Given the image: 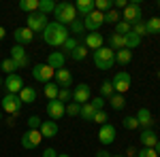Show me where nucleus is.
I'll return each mask as SVG.
<instances>
[{"instance_id":"obj_23","label":"nucleus","mask_w":160,"mask_h":157,"mask_svg":"<svg viewBox=\"0 0 160 157\" xmlns=\"http://www.w3.org/2000/svg\"><path fill=\"white\" fill-rule=\"evenodd\" d=\"M139 140H141V145H143V146L154 149L160 138L156 136V132H154V130H143V132H141V136H139Z\"/></svg>"},{"instance_id":"obj_57","label":"nucleus","mask_w":160,"mask_h":157,"mask_svg":"<svg viewBox=\"0 0 160 157\" xmlns=\"http://www.w3.org/2000/svg\"><path fill=\"white\" fill-rule=\"evenodd\" d=\"M111 157H122V155H111Z\"/></svg>"},{"instance_id":"obj_4","label":"nucleus","mask_w":160,"mask_h":157,"mask_svg":"<svg viewBox=\"0 0 160 157\" xmlns=\"http://www.w3.org/2000/svg\"><path fill=\"white\" fill-rule=\"evenodd\" d=\"M47 24H49V17L47 15H43V13H30L28 17H26V28L28 30H32L34 34L37 32H43L45 28H47Z\"/></svg>"},{"instance_id":"obj_51","label":"nucleus","mask_w":160,"mask_h":157,"mask_svg":"<svg viewBox=\"0 0 160 157\" xmlns=\"http://www.w3.org/2000/svg\"><path fill=\"white\" fill-rule=\"evenodd\" d=\"M43 157H58V151H56V149H45V151H43Z\"/></svg>"},{"instance_id":"obj_32","label":"nucleus","mask_w":160,"mask_h":157,"mask_svg":"<svg viewBox=\"0 0 160 157\" xmlns=\"http://www.w3.org/2000/svg\"><path fill=\"white\" fill-rule=\"evenodd\" d=\"M43 91H45V96H47V100H58V94H60V87H58V83H47Z\"/></svg>"},{"instance_id":"obj_24","label":"nucleus","mask_w":160,"mask_h":157,"mask_svg":"<svg viewBox=\"0 0 160 157\" xmlns=\"http://www.w3.org/2000/svg\"><path fill=\"white\" fill-rule=\"evenodd\" d=\"M90 51H96V49L102 47V34L98 32H92V34H86V43H83Z\"/></svg>"},{"instance_id":"obj_33","label":"nucleus","mask_w":160,"mask_h":157,"mask_svg":"<svg viewBox=\"0 0 160 157\" xmlns=\"http://www.w3.org/2000/svg\"><path fill=\"white\" fill-rule=\"evenodd\" d=\"M109 49H113V51H120V49H124V36H120V34H111L109 36Z\"/></svg>"},{"instance_id":"obj_36","label":"nucleus","mask_w":160,"mask_h":157,"mask_svg":"<svg viewBox=\"0 0 160 157\" xmlns=\"http://www.w3.org/2000/svg\"><path fill=\"white\" fill-rule=\"evenodd\" d=\"M113 94H115V89H113V83H111V81H102V85H100V98L109 100Z\"/></svg>"},{"instance_id":"obj_6","label":"nucleus","mask_w":160,"mask_h":157,"mask_svg":"<svg viewBox=\"0 0 160 157\" xmlns=\"http://www.w3.org/2000/svg\"><path fill=\"white\" fill-rule=\"evenodd\" d=\"M22 106H24L22 100H19V96H15V94H7V96L0 100V109L11 113V115H17L22 110Z\"/></svg>"},{"instance_id":"obj_52","label":"nucleus","mask_w":160,"mask_h":157,"mask_svg":"<svg viewBox=\"0 0 160 157\" xmlns=\"http://www.w3.org/2000/svg\"><path fill=\"white\" fill-rule=\"evenodd\" d=\"M96 157H111V153H109V151H105V149H100L98 153H96Z\"/></svg>"},{"instance_id":"obj_21","label":"nucleus","mask_w":160,"mask_h":157,"mask_svg":"<svg viewBox=\"0 0 160 157\" xmlns=\"http://www.w3.org/2000/svg\"><path fill=\"white\" fill-rule=\"evenodd\" d=\"M47 64H49L53 70H60V68H64V64H66V55L62 51H51L49 58H47Z\"/></svg>"},{"instance_id":"obj_53","label":"nucleus","mask_w":160,"mask_h":157,"mask_svg":"<svg viewBox=\"0 0 160 157\" xmlns=\"http://www.w3.org/2000/svg\"><path fill=\"white\" fill-rule=\"evenodd\" d=\"M4 36H7V30H4V28L0 25V40H4Z\"/></svg>"},{"instance_id":"obj_22","label":"nucleus","mask_w":160,"mask_h":157,"mask_svg":"<svg viewBox=\"0 0 160 157\" xmlns=\"http://www.w3.org/2000/svg\"><path fill=\"white\" fill-rule=\"evenodd\" d=\"M17 96H19V100H22V104H34V102H37V89L30 87V85H24L22 91H19Z\"/></svg>"},{"instance_id":"obj_34","label":"nucleus","mask_w":160,"mask_h":157,"mask_svg":"<svg viewBox=\"0 0 160 157\" xmlns=\"http://www.w3.org/2000/svg\"><path fill=\"white\" fill-rule=\"evenodd\" d=\"M53 9H56V2L53 0H38V13L49 15V13H53Z\"/></svg>"},{"instance_id":"obj_54","label":"nucleus","mask_w":160,"mask_h":157,"mask_svg":"<svg viewBox=\"0 0 160 157\" xmlns=\"http://www.w3.org/2000/svg\"><path fill=\"white\" fill-rule=\"evenodd\" d=\"M154 151H156V153H158V157H160V140L156 142V146H154Z\"/></svg>"},{"instance_id":"obj_27","label":"nucleus","mask_w":160,"mask_h":157,"mask_svg":"<svg viewBox=\"0 0 160 157\" xmlns=\"http://www.w3.org/2000/svg\"><path fill=\"white\" fill-rule=\"evenodd\" d=\"M145 30H148V36L152 34H160V17H149L145 21Z\"/></svg>"},{"instance_id":"obj_59","label":"nucleus","mask_w":160,"mask_h":157,"mask_svg":"<svg viewBox=\"0 0 160 157\" xmlns=\"http://www.w3.org/2000/svg\"><path fill=\"white\" fill-rule=\"evenodd\" d=\"M0 119H2V115H0Z\"/></svg>"},{"instance_id":"obj_49","label":"nucleus","mask_w":160,"mask_h":157,"mask_svg":"<svg viewBox=\"0 0 160 157\" xmlns=\"http://www.w3.org/2000/svg\"><path fill=\"white\" fill-rule=\"evenodd\" d=\"M90 104L94 106V110H102V106H105V98H94V100H90Z\"/></svg>"},{"instance_id":"obj_5","label":"nucleus","mask_w":160,"mask_h":157,"mask_svg":"<svg viewBox=\"0 0 160 157\" xmlns=\"http://www.w3.org/2000/svg\"><path fill=\"white\" fill-rule=\"evenodd\" d=\"M53 74H56V70L51 68L47 62H45V64H34V68H32V76H34V81H37V83H43V85L51 83Z\"/></svg>"},{"instance_id":"obj_47","label":"nucleus","mask_w":160,"mask_h":157,"mask_svg":"<svg viewBox=\"0 0 160 157\" xmlns=\"http://www.w3.org/2000/svg\"><path fill=\"white\" fill-rule=\"evenodd\" d=\"M83 30H86V25H83V19H79V17H77L73 24H71V32H73V34H81Z\"/></svg>"},{"instance_id":"obj_9","label":"nucleus","mask_w":160,"mask_h":157,"mask_svg":"<svg viewBox=\"0 0 160 157\" xmlns=\"http://www.w3.org/2000/svg\"><path fill=\"white\" fill-rule=\"evenodd\" d=\"M22 87H24V79H22V74H7V79H4V89H7V94H19L22 91Z\"/></svg>"},{"instance_id":"obj_18","label":"nucleus","mask_w":160,"mask_h":157,"mask_svg":"<svg viewBox=\"0 0 160 157\" xmlns=\"http://www.w3.org/2000/svg\"><path fill=\"white\" fill-rule=\"evenodd\" d=\"M75 11L79 19H86L90 13L94 11V0H77L75 2Z\"/></svg>"},{"instance_id":"obj_2","label":"nucleus","mask_w":160,"mask_h":157,"mask_svg":"<svg viewBox=\"0 0 160 157\" xmlns=\"http://www.w3.org/2000/svg\"><path fill=\"white\" fill-rule=\"evenodd\" d=\"M92 62H94V66L98 70H109V68H113V64H115V51L102 45L100 49L92 51Z\"/></svg>"},{"instance_id":"obj_55","label":"nucleus","mask_w":160,"mask_h":157,"mask_svg":"<svg viewBox=\"0 0 160 157\" xmlns=\"http://www.w3.org/2000/svg\"><path fill=\"white\" fill-rule=\"evenodd\" d=\"M58 157H71L68 153H58Z\"/></svg>"},{"instance_id":"obj_48","label":"nucleus","mask_w":160,"mask_h":157,"mask_svg":"<svg viewBox=\"0 0 160 157\" xmlns=\"http://www.w3.org/2000/svg\"><path fill=\"white\" fill-rule=\"evenodd\" d=\"M137 157H158V153H156L154 149H148V146H143L141 151H137Z\"/></svg>"},{"instance_id":"obj_29","label":"nucleus","mask_w":160,"mask_h":157,"mask_svg":"<svg viewBox=\"0 0 160 157\" xmlns=\"http://www.w3.org/2000/svg\"><path fill=\"white\" fill-rule=\"evenodd\" d=\"M94 113H96V110H94V106H92V104L88 102V104H81L79 117H81L83 121H92V119H94Z\"/></svg>"},{"instance_id":"obj_8","label":"nucleus","mask_w":160,"mask_h":157,"mask_svg":"<svg viewBox=\"0 0 160 157\" xmlns=\"http://www.w3.org/2000/svg\"><path fill=\"white\" fill-rule=\"evenodd\" d=\"M122 21L126 24H135V21H141V7L139 2H128V7L122 11Z\"/></svg>"},{"instance_id":"obj_31","label":"nucleus","mask_w":160,"mask_h":157,"mask_svg":"<svg viewBox=\"0 0 160 157\" xmlns=\"http://www.w3.org/2000/svg\"><path fill=\"white\" fill-rule=\"evenodd\" d=\"M86 55H88V47L83 45V43H79V45L75 47V51L71 53V58H73L75 62H81V60H86Z\"/></svg>"},{"instance_id":"obj_56","label":"nucleus","mask_w":160,"mask_h":157,"mask_svg":"<svg viewBox=\"0 0 160 157\" xmlns=\"http://www.w3.org/2000/svg\"><path fill=\"white\" fill-rule=\"evenodd\" d=\"M0 87H4V79H0Z\"/></svg>"},{"instance_id":"obj_43","label":"nucleus","mask_w":160,"mask_h":157,"mask_svg":"<svg viewBox=\"0 0 160 157\" xmlns=\"http://www.w3.org/2000/svg\"><path fill=\"white\" fill-rule=\"evenodd\" d=\"M79 110H81V104H77V102H68L66 104V115L68 117H79Z\"/></svg>"},{"instance_id":"obj_7","label":"nucleus","mask_w":160,"mask_h":157,"mask_svg":"<svg viewBox=\"0 0 160 157\" xmlns=\"http://www.w3.org/2000/svg\"><path fill=\"white\" fill-rule=\"evenodd\" d=\"M130 81H132V79H130V74H128V72H124V70H122V72H118L113 79H111L115 94H122V96H124V94L130 89Z\"/></svg>"},{"instance_id":"obj_12","label":"nucleus","mask_w":160,"mask_h":157,"mask_svg":"<svg viewBox=\"0 0 160 157\" xmlns=\"http://www.w3.org/2000/svg\"><path fill=\"white\" fill-rule=\"evenodd\" d=\"M41 140H43V136L38 130H28L22 134V146L24 149H37L41 145Z\"/></svg>"},{"instance_id":"obj_50","label":"nucleus","mask_w":160,"mask_h":157,"mask_svg":"<svg viewBox=\"0 0 160 157\" xmlns=\"http://www.w3.org/2000/svg\"><path fill=\"white\" fill-rule=\"evenodd\" d=\"M126 7H128V2H126V0H113V9H115V11L126 9Z\"/></svg>"},{"instance_id":"obj_60","label":"nucleus","mask_w":160,"mask_h":157,"mask_svg":"<svg viewBox=\"0 0 160 157\" xmlns=\"http://www.w3.org/2000/svg\"><path fill=\"white\" fill-rule=\"evenodd\" d=\"M158 17H160V15H158Z\"/></svg>"},{"instance_id":"obj_13","label":"nucleus","mask_w":160,"mask_h":157,"mask_svg":"<svg viewBox=\"0 0 160 157\" xmlns=\"http://www.w3.org/2000/svg\"><path fill=\"white\" fill-rule=\"evenodd\" d=\"M102 24H105V13H98V11H92L83 19V25H86V30H90V32H98V28Z\"/></svg>"},{"instance_id":"obj_35","label":"nucleus","mask_w":160,"mask_h":157,"mask_svg":"<svg viewBox=\"0 0 160 157\" xmlns=\"http://www.w3.org/2000/svg\"><path fill=\"white\" fill-rule=\"evenodd\" d=\"M111 9H113V0H94V11L107 13Z\"/></svg>"},{"instance_id":"obj_44","label":"nucleus","mask_w":160,"mask_h":157,"mask_svg":"<svg viewBox=\"0 0 160 157\" xmlns=\"http://www.w3.org/2000/svg\"><path fill=\"white\" fill-rule=\"evenodd\" d=\"M122 125L126 127V130H137V127H139V121H137V117H132V115H128V117H124Z\"/></svg>"},{"instance_id":"obj_10","label":"nucleus","mask_w":160,"mask_h":157,"mask_svg":"<svg viewBox=\"0 0 160 157\" xmlns=\"http://www.w3.org/2000/svg\"><path fill=\"white\" fill-rule=\"evenodd\" d=\"M98 142L102 146H109V145L115 142V125H111V123L100 125V130H98Z\"/></svg>"},{"instance_id":"obj_45","label":"nucleus","mask_w":160,"mask_h":157,"mask_svg":"<svg viewBox=\"0 0 160 157\" xmlns=\"http://www.w3.org/2000/svg\"><path fill=\"white\" fill-rule=\"evenodd\" d=\"M41 123H43V119H41L38 115L28 117V130H41Z\"/></svg>"},{"instance_id":"obj_28","label":"nucleus","mask_w":160,"mask_h":157,"mask_svg":"<svg viewBox=\"0 0 160 157\" xmlns=\"http://www.w3.org/2000/svg\"><path fill=\"white\" fill-rule=\"evenodd\" d=\"M17 7H19V11H24V13L30 15V13H37L38 11V0H22Z\"/></svg>"},{"instance_id":"obj_58","label":"nucleus","mask_w":160,"mask_h":157,"mask_svg":"<svg viewBox=\"0 0 160 157\" xmlns=\"http://www.w3.org/2000/svg\"><path fill=\"white\" fill-rule=\"evenodd\" d=\"M158 79H160V72H158Z\"/></svg>"},{"instance_id":"obj_26","label":"nucleus","mask_w":160,"mask_h":157,"mask_svg":"<svg viewBox=\"0 0 160 157\" xmlns=\"http://www.w3.org/2000/svg\"><path fill=\"white\" fill-rule=\"evenodd\" d=\"M115 62H118L120 66L130 64V62H132V51H128V49H120V51H115Z\"/></svg>"},{"instance_id":"obj_20","label":"nucleus","mask_w":160,"mask_h":157,"mask_svg":"<svg viewBox=\"0 0 160 157\" xmlns=\"http://www.w3.org/2000/svg\"><path fill=\"white\" fill-rule=\"evenodd\" d=\"M41 136L43 138H56L58 136V123L56 121H51V119H45L43 123H41Z\"/></svg>"},{"instance_id":"obj_25","label":"nucleus","mask_w":160,"mask_h":157,"mask_svg":"<svg viewBox=\"0 0 160 157\" xmlns=\"http://www.w3.org/2000/svg\"><path fill=\"white\" fill-rule=\"evenodd\" d=\"M141 45V36H137L135 32H128L126 36H124V49H128V51H132Z\"/></svg>"},{"instance_id":"obj_1","label":"nucleus","mask_w":160,"mask_h":157,"mask_svg":"<svg viewBox=\"0 0 160 157\" xmlns=\"http://www.w3.org/2000/svg\"><path fill=\"white\" fill-rule=\"evenodd\" d=\"M66 38H68V28L58 21H49L47 28L43 30V40L49 47H62L66 43Z\"/></svg>"},{"instance_id":"obj_46","label":"nucleus","mask_w":160,"mask_h":157,"mask_svg":"<svg viewBox=\"0 0 160 157\" xmlns=\"http://www.w3.org/2000/svg\"><path fill=\"white\" fill-rule=\"evenodd\" d=\"M92 121H94V123H98V125H105V123H109V117H107V113H105V110H96Z\"/></svg>"},{"instance_id":"obj_38","label":"nucleus","mask_w":160,"mask_h":157,"mask_svg":"<svg viewBox=\"0 0 160 157\" xmlns=\"http://www.w3.org/2000/svg\"><path fill=\"white\" fill-rule=\"evenodd\" d=\"M77 45H79V40H77V38H73V36H68V38H66V43L62 45V53H64V55H66V53L71 55Z\"/></svg>"},{"instance_id":"obj_3","label":"nucleus","mask_w":160,"mask_h":157,"mask_svg":"<svg viewBox=\"0 0 160 157\" xmlns=\"http://www.w3.org/2000/svg\"><path fill=\"white\" fill-rule=\"evenodd\" d=\"M53 17H56V21L62 25H68L73 24L75 19H77V11H75V4L71 2H58L56 4V9H53Z\"/></svg>"},{"instance_id":"obj_14","label":"nucleus","mask_w":160,"mask_h":157,"mask_svg":"<svg viewBox=\"0 0 160 157\" xmlns=\"http://www.w3.org/2000/svg\"><path fill=\"white\" fill-rule=\"evenodd\" d=\"M90 96H92V89H90L88 83H79L73 89V100L77 104H88L90 102Z\"/></svg>"},{"instance_id":"obj_17","label":"nucleus","mask_w":160,"mask_h":157,"mask_svg":"<svg viewBox=\"0 0 160 157\" xmlns=\"http://www.w3.org/2000/svg\"><path fill=\"white\" fill-rule=\"evenodd\" d=\"M137 121H139V127H143V130H152L154 127V115H152V110L149 109H139V113L135 115Z\"/></svg>"},{"instance_id":"obj_19","label":"nucleus","mask_w":160,"mask_h":157,"mask_svg":"<svg viewBox=\"0 0 160 157\" xmlns=\"http://www.w3.org/2000/svg\"><path fill=\"white\" fill-rule=\"evenodd\" d=\"M53 79H56L58 87H68V89H71V85H73V74H71V70H66V68L56 70Z\"/></svg>"},{"instance_id":"obj_15","label":"nucleus","mask_w":160,"mask_h":157,"mask_svg":"<svg viewBox=\"0 0 160 157\" xmlns=\"http://www.w3.org/2000/svg\"><path fill=\"white\" fill-rule=\"evenodd\" d=\"M47 115H49L51 121L62 119V117L66 115V104H62L60 100H49V102H47Z\"/></svg>"},{"instance_id":"obj_39","label":"nucleus","mask_w":160,"mask_h":157,"mask_svg":"<svg viewBox=\"0 0 160 157\" xmlns=\"http://www.w3.org/2000/svg\"><path fill=\"white\" fill-rule=\"evenodd\" d=\"M128 32H132V25H130V24H126V21H122V19H120V21L115 24V34H120V36H126Z\"/></svg>"},{"instance_id":"obj_42","label":"nucleus","mask_w":160,"mask_h":157,"mask_svg":"<svg viewBox=\"0 0 160 157\" xmlns=\"http://www.w3.org/2000/svg\"><path fill=\"white\" fill-rule=\"evenodd\" d=\"M132 32H135L137 36H148V30H145V21H143V19H141V21H135V24H132Z\"/></svg>"},{"instance_id":"obj_16","label":"nucleus","mask_w":160,"mask_h":157,"mask_svg":"<svg viewBox=\"0 0 160 157\" xmlns=\"http://www.w3.org/2000/svg\"><path fill=\"white\" fill-rule=\"evenodd\" d=\"M13 38H15V45H30L32 40H34V32L32 30H28V28H15V32H13Z\"/></svg>"},{"instance_id":"obj_37","label":"nucleus","mask_w":160,"mask_h":157,"mask_svg":"<svg viewBox=\"0 0 160 157\" xmlns=\"http://www.w3.org/2000/svg\"><path fill=\"white\" fill-rule=\"evenodd\" d=\"M0 70L7 72V74H15L17 72V66H15V62L11 58H7V60H2V64H0Z\"/></svg>"},{"instance_id":"obj_30","label":"nucleus","mask_w":160,"mask_h":157,"mask_svg":"<svg viewBox=\"0 0 160 157\" xmlns=\"http://www.w3.org/2000/svg\"><path fill=\"white\" fill-rule=\"evenodd\" d=\"M109 104H111L113 110H122L124 106H126V100H124L122 94H113V96L109 98Z\"/></svg>"},{"instance_id":"obj_40","label":"nucleus","mask_w":160,"mask_h":157,"mask_svg":"<svg viewBox=\"0 0 160 157\" xmlns=\"http://www.w3.org/2000/svg\"><path fill=\"white\" fill-rule=\"evenodd\" d=\"M122 17H120V11H115V9H111V11H107L105 13V24H118Z\"/></svg>"},{"instance_id":"obj_11","label":"nucleus","mask_w":160,"mask_h":157,"mask_svg":"<svg viewBox=\"0 0 160 157\" xmlns=\"http://www.w3.org/2000/svg\"><path fill=\"white\" fill-rule=\"evenodd\" d=\"M11 60L15 62L17 68H26L30 64V58H28V53H26V49L22 45H13L11 47Z\"/></svg>"},{"instance_id":"obj_41","label":"nucleus","mask_w":160,"mask_h":157,"mask_svg":"<svg viewBox=\"0 0 160 157\" xmlns=\"http://www.w3.org/2000/svg\"><path fill=\"white\" fill-rule=\"evenodd\" d=\"M58 100H60L62 104L71 102V100H73V89H68V87H60V94H58Z\"/></svg>"}]
</instances>
